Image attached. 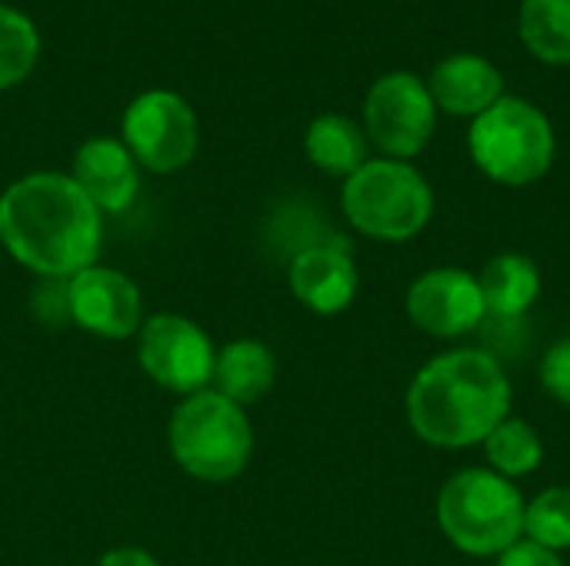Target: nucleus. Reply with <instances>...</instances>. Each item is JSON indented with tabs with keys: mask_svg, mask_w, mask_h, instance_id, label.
Segmentation results:
<instances>
[{
	"mask_svg": "<svg viewBox=\"0 0 570 566\" xmlns=\"http://www.w3.org/2000/svg\"><path fill=\"white\" fill-rule=\"evenodd\" d=\"M104 217L70 173H30L0 197V244L43 280H67L97 264Z\"/></svg>",
	"mask_w": 570,
	"mask_h": 566,
	"instance_id": "f257e3e1",
	"label": "nucleus"
},
{
	"mask_svg": "<svg viewBox=\"0 0 570 566\" xmlns=\"http://www.w3.org/2000/svg\"><path fill=\"white\" fill-rule=\"evenodd\" d=\"M511 417V380L494 354L451 350L417 370L407 390L411 430L444 450L484 444Z\"/></svg>",
	"mask_w": 570,
	"mask_h": 566,
	"instance_id": "f03ea898",
	"label": "nucleus"
},
{
	"mask_svg": "<svg viewBox=\"0 0 570 566\" xmlns=\"http://www.w3.org/2000/svg\"><path fill=\"white\" fill-rule=\"evenodd\" d=\"M524 510L518 484L491 467L454 474L438 494V524L444 537L471 557H501L524 537Z\"/></svg>",
	"mask_w": 570,
	"mask_h": 566,
	"instance_id": "7ed1b4c3",
	"label": "nucleus"
},
{
	"mask_svg": "<svg viewBox=\"0 0 570 566\" xmlns=\"http://www.w3.org/2000/svg\"><path fill=\"white\" fill-rule=\"evenodd\" d=\"M167 437L177 467L204 484H227L240 477L254 454V430L244 407L210 387L177 404Z\"/></svg>",
	"mask_w": 570,
	"mask_h": 566,
	"instance_id": "20e7f679",
	"label": "nucleus"
},
{
	"mask_svg": "<svg viewBox=\"0 0 570 566\" xmlns=\"http://www.w3.org/2000/svg\"><path fill=\"white\" fill-rule=\"evenodd\" d=\"M347 220L374 240H411L431 214L434 193L428 180L404 160H367L344 180L341 193Z\"/></svg>",
	"mask_w": 570,
	"mask_h": 566,
	"instance_id": "39448f33",
	"label": "nucleus"
},
{
	"mask_svg": "<svg viewBox=\"0 0 570 566\" xmlns=\"http://www.w3.org/2000/svg\"><path fill=\"white\" fill-rule=\"evenodd\" d=\"M471 157L498 183L524 187L541 180L554 163L551 120L521 97H501L471 123Z\"/></svg>",
	"mask_w": 570,
	"mask_h": 566,
	"instance_id": "423d86ee",
	"label": "nucleus"
},
{
	"mask_svg": "<svg viewBox=\"0 0 570 566\" xmlns=\"http://www.w3.org/2000/svg\"><path fill=\"white\" fill-rule=\"evenodd\" d=\"M214 357L210 337L180 314H154L137 330V360L144 374L170 394L190 397L207 390Z\"/></svg>",
	"mask_w": 570,
	"mask_h": 566,
	"instance_id": "0eeeda50",
	"label": "nucleus"
},
{
	"mask_svg": "<svg viewBox=\"0 0 570 566\" xmlns=\"http://www.w3.org/2000/svg\"><path fill=\"white\" fill-rule=\"evenodd\" d=\"M124 147L154 173H174L197 153V117L174 90H147L124 110Z\"/></svg>",
	"mask_w": 570,
	"mask_h": 566,
	"instance_id": "6e6552de",
	"label": "nucleus"
},
{
	"mask_svg": "<svg viewBox=\"0 0 570 566\" xmlns=\"http://www.w3.org/2000/svg\"><path fill=\"white\" fill-rule=\"evenodd\" d=\"M434 97L414 73H387L381 77L364 103L367 137L391 157L407 160L421 153L434 133Z\"/></svg>",
	"mask_w": 570,
	"mask_h": 566,
	"instance_id": "1a4fd4ad",
	"label": "nucleus"
},
{
	"mask_svg": "<svg viewBox=\"0 0 570 566\" xmlns=\"http://www.w3.org/2000/svg\"><path fill=\"white\" fill-rule=\"evenodd\" d=\"M67 290V317L80 330L104 340H127L144 324L140 287L110 267H87L63 280Z\"/></svg>",
	"mask_w": 570,
	"mask_h": 566,
	"instance_id": "9d476101",
	"label": "nucleus"
},
{
	"mask_svg": "<svg viewBox=\"0 0 570 566\" xmlns=\"http://www.w3.org/2000/svg\"><path fill=\"white\" fill-rule=\"evenodd\" d=\"M407 317L417 330L454 340L471 334L488 317V307L478 277L461 267H434L411 284Z\"/></svg>",
	"mask_w": 570,
	"mask_h": 566,
	"instance_id": "9b49d317",
	"label": "nucleus"
},
{
	"mask_svg": "<svg viewBox=\"0 0 570 566\" xmlns=\"http://www.w3.org/2000/svg\"><path fill=\"white\" fill-rule=\"evenodd\" d=\"M287 280L294 297L321 317L347 310L361 287L357 264L344 244H307L294 254Z\"/></svg>",
	"mask_w": 570,
	"mask_h": 566,
	"instance_id": "f8f14e48",
	"label": "nucleus"
},
{
	"mask_svg": "<svg viewBox=\"0 0 570 566\" xmlns=\"http://www.w3.org/2000/svg\"><path fill=\"white\" fill-rule=\"evenodd\" d=\"M70 180L87 193V200L100 214H120L137 197V163L134 153L124 147V140L114 137H94L80 143L73 153Z\"/></svg>",
	"mask_w": 570,
	"mask_h": 566,
	"instance_id": "ddd939ff",
	"label": "nucleus"
},
{
	"mask_svg": "<svg viewBox=\"0 0 570 566\" xmlns=\"http://www.w3.org/2000/svg\"><path fill=\"white\" fill-rule=\"evenodd\" d=\"M428 90L434 97V107L458 117H481L504 97V77L491 60L458 53L434 67Z\"/></svg>",
	"mask_w": 570,
	"mask_h": 566,
	"instance_id": "4468645a",
	"label": "nucleus"
},
{
	"mask_svg": "<svg viewBox=\"0 0 570 566\" xmlns=\"http://www.w3.org/2000/svg\"><path fill=\"white\" fill-rule=\"evenodd\" d=\"M277 380V360L261 340H230L214 357L210 390L237 407L257 404Z\"/></svg>",
	"mask_w": 570,
	"mask_h": 566,
	"instance_id": "2eb2a0df",
	"label": "nucleus"
},
{
	"mask_svg": "<svg viewBox=\"0 0 570 566\" xmlns=\"http://www.w3.org/2000/svg\"><path fill=\"white\" fill-rule=\"evenodd\" d=\"M478 284L484 294L488 317H498V320H514L528 314L534 300L541 297V270L524 254H501L488 260Z\"/></svg>",
	"mask_w": 570,
	"mask_h": 566,
	"instance_id": "dca6fc26",
	"label": "nucleus"
},
{
	"mask_svg": "<svg viewBox=\"0 0 570 566\" xmlns=\"http://www.w3.org/2000/svg\"><path fill=\"white\" fill-rule=\"evenodd\" d=\"M304 150L314 167L334 177H351L367 163V140L361 127L351 117L341 113H324L307 127Z\"/></svg>",
	"mask_w": 570,
	"mask_h": 566,
	"instance_id": "f3484780",
	"label": "nucleus"
},
{
	"mask_svg": "<svg viewBox=\"0 0 570 566\" xmlns=\"http://www.w3.org/2000/svg\"><path fill=\"white\" fill-rule=\"evenodd\" d=\"M521 37L544 63H570V0H524Z\"/></svg>",
	"mask_w": 570,
	"mask_h": 566,
	"instance_id": "a211bd4d",
	"label": "nucleus"
},
{
	"mask_svg": "<svg viewBox=\"0 0 570 566\" xmlns=\"http://www.w3.org/2000/svg\"><path fill=\"white\" fill-rule=\"evenodd\" d=\"M484 454L494 474L518 480L528 477L541 467L544 460V444L538 437V430L528 420H514L508 417L501 427H494V434L484 440Z\"/></svg>",
	"mask_w": 570,
	"mask_h": 566,
	"instance_id": "6ab92c4d",
	"label": "nucleus"
},
{
	"mask_svg": "<svg viewBox=\"0 0 570 566\" xmlns=\"http://www.w3.org/2000/svg\"><path fill=\"white\" fill-rule=\"evenodd\" d=\"M40 53V37L30 17L0 3V90L20 83Z\"/></svg>",
	"mask_w": 570,
	"mask_h": 566,
	"instance_id": "aec40b11",
	"label": "nucleus"
},
{
	"mask_svg": "<svg viewBox=\"0 0 570 566\" xmlns=\"http://www.w3.org/2000/svg\"><path fill=\"white\" fill-rule=\"evenodd\" d=\"M524 537L554 554L570 550V487H551L528 504Z\"/></svg>",
	"mask_w": 570,
	"mask_h": 566,
	"instance_id": "412c9836",
	"label": "nucleus"
},
{
	"mask_svg": "<svg viewBox=\"0 0 570 566\" xmlns=\"http://www.w3.org/2000/svg\"><path fill=\"white\" fill-rule=\"evenodd\" d=\"M541 384L544 390L558 400L570 407V337L568 340H558L544 360H541Z\"/></svg>",
	"mask_w": 570,
	"mask_h": 566,
	"instance_id": "4be33fe9",
	"label": "nucleus"
},
{
	"mask_svg": "<svg viewBox=\"0 0 570 566\" xmlns=\"http://www.w3.org/2000/svg\"><path fill=\"white\" fill-rule=\"evenodd\" d=\"M494 566H564V564H561V557H558L554 550H548V547H541V544H534V540L521 537L514 547H508V550L498 557V564Z\"/></svg>",
	"mask_w": 570,
	"mask_h": 566,
	"instance_id": "5701e85b",
	"label": "nucleus"
},
{
	"mask_svg": "<svg viewBox=\"0 0 570 566\" xmlns=\"http://www.w3.org/2000/svg\"><path fill=\"white\" fill-rule=\"evenodd\" d=\"M97 566H160V564H157L147 550H140V547H117V550L104 554Z\"/></svg>",
	"mask_w": 570,
	"mask_h": 566,
	"instance_id": "b1692460",
	"label": "nucleus"
}]
</instances>
